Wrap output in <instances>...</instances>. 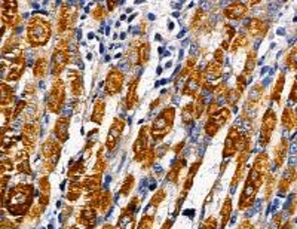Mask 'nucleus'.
Here are the masks:
<instances>
[{"label": "nucleus", "mask_w": 297, "mask_h": 229, "mask_svg": "<svg viewBox=\"0 0 297 229\" xmlns=\"http://www.w3.org/2000/svg\"><path fill=\"white\" fill-rule=\"evenodd\" d=\"M112 207H113V195H112V192L110 190H101L95 210L100 211V214L106 216L112 210Z\"/></svg>", "instance_id": "27"}, {"label": "nucleus", "mask_w": 297, "mask_h": 229, "mask_svg": "<svg viewBox=\"0 0 297 229\" xmlns=\"http://www.w3.org/2000/svg\"><path fill=\"white\" fill-rule=\"evenodd\" d=\"M85 161L82 159V161H78V162H75L72 167H70V170H69V177L72 179V180H75V182H79L84 176H85Z\"/></svg>", "instance_id": "44"}, {"label": "nucleus", "mask_w": 297, "mask_h": 229, "mask_svg": "<svg viewBox=\"0 0 297 229\" xmlns=\"http://www.w3.org/2000/svg\"><path fill=\"white\" fill-rule=\"evenodd\" d=\"M276 124H278L276 112L270 107L266 109V112L261 116V124H260V130H258V146L260 147H266L270 143V138L276 130Z\"/></svg>", "instance_id": "9"}, {"label": "nucleus", "mask_w": 297, "mask_h": 229, "mask_svg": "<svg viewBox=\"0 0 297 229\" xmlns=\"http://www.w3.org/2000/svg\"><path fill=\"white\" fill-rule=\"evenodd\" d=\"M66 103V84L61 78H54L46 94V109L51 113H60Z\"/></svg>", "instance_id": "6"}, {"label": "nucleus", "mask_w": 297, "mask_h": 229, "mask_svg": "<svg viewBox=\"0 0 297 229\" xmlns=\"http://www.w3.org/2000/svg\"><path fill=\"white\" fill-rule=\"evenodd\" d=\"M245 35L248 38H253V39H264V36L267 35L269 32V26L264 20H261L260 17H251L247 20L245 26Z\"/></svg>", "instance_id": "15"}, {"label": "nucleus", "mask_w": 297, "mask_h": 229, "mask_svg": "<svg viewBox=\"0 0 297 229\" xmlns=\"http://www.w3.org/2000/svg\"><path fill=\"white\" fill-rule=\"evenodd\" d=\"M285 73L284 72H279L276 81L273 82V87H272V91H270V100L276 104H281V100H282V92H284V87H285Z\"/></svg>", "instance_id": "28"}, {"label": "nucleus", "mask_w": 297, "mask_h": 229, "mask_svg": "<svg viewBox=\"0 0 297 229\" xmlns=\"http://www.w3.org/2000/svg\"><path fill=\"white\" fill-rule=\"evenodd\" d=\"M149 147H150V128H149V125H143L138 131V136L135 138L134 144H132L134 161L141 162V158Z\"/></svg>", "instance_id": "14"}, {"label": "nucleus", "mask_w": 297, "mask_h": 229, "mask_svg": "<svg viewBox=\"0 0 297 229\" xmlns=\"http://www.w3.org/2000/svg\"><path fill=\"white\" fill-rule=\"evenodd\" d=\"M101 180H103L101 174H91V176H86L84 180H81L84 196L101 190Z\"/></svg>", "instance_id": "26"}, {"label": "nucleus", "mask_w": 297, "mask_h": 229, "mask_svg": "<svg viewBox=\"0 0 297 229\" xmlns=\"http://www.w3.org/2000/svg\"><path fill=\"white\" fill-rule=\"evenodd\" d=\"M281 124H282V127H284L288 133L294 131V128H296L297 125V118L296 112H294L293 107H290V106H285V107H284L282 115H281Z\"/></svg>", "instance_id": "29"}, {"label": "nucleus", "mask_w": 297, "mask_h": 229, "mask_svg": "<svg viewBox=\"0 0 297 229\" xmlns=\"http://www.w3.org/2000/svg\"><path fill=\"white\" fill-rule=\"evenodd\" d=\"M97 225V210L91 205L85 204L79 213L76 214V228L78 229H94Z\"/></svg>", "instance_id": "18"}, {"label": "nucleus", "mask_w": 297, "mask_h": 229, "mask_svg": "<svg viewBox=\"0 0 297 229\" xmlns=\"http://www.w3.org/2000/svg\"><path fill=\"white\" fill-rule=\"evenodd\" d=\"M180 116H181V122H183L184 125H192V124H193L195 115H193V103H192V101H189V103H186V104L183 106Z\"/></svg>", "instance_id": "46"}, {"label": "nucleus", "mask_w": 297, "mask_h": 229, "mask_svg": "<svg viewBox=\"0 0 297 229\" xmlns=\"http://www.w3.org/2000/svg\"><path fill=\"white\" fill-rule=\"evenodd\" d=\"M232 210H233L232 198H230V196H227V198L224 199V202H223L221 210H220V219H218V220H220V225H218V228L220 229L226 228V225H227V223H229V220H230Z\"/></svg>", "instance_id": "35"}, {"label": "nucleus", "mask_w": 297, "mask_h": 229, "mask_svg": "<svg viewBox=\"0 0 297 229\" xmlns=\"http://www.w3.org/2000/svg\"><path fill=\"white\" fill-rule=\"evenodd\" d=\"M288 149H290V141L287 137H281L279 141L273 146L272 155H273V164L276 168H281L287 159L288 155Z\"/></svg>", "instance_id": "21"}, {"label": "nucleus", "mask_w": 297, "mask_h": 229, "mask_svg": "<svg viewBox=\"0 0 297 229\" xmlns=\"http://www.w3.org/2000/svg\"><path fill=\"white\" fill-rule=\"evenodd\" d=\"M193 115H195V121H199L202 118V115L205 113V107H207V100L204 92L201 91L195 98H193Z\"/></svg>", "instance_id": "37"}, {"label": "nucleus", "mask_w": 297, "mask_h": 229, "mask_svg": "<svg viewBox=\"0 0 297 229\" xmlns=\"http://www.w3.org/2000/svg\"><path fill=\"white\" fill-rule=\"evenodd\" d=\"M106 100L104 98H97L92 107V113H91V122H94L95 125H101L104 115H106Z\"/></svg>", "instance_id": "30"}, {"label": "nucleus", "mask_w": 297, "mask_h": 229, "mask_svg": "<svg viewBox=\"0 0 297 229\" xmlns=\"http://www.w3.org/2000/svg\"><path fill=\"white\" fill-rule=\"evenodd\" d=\"M255 66H257V51H255V49H250L248 54H247V58H245L244 69H242L241 75L250 81V78H251V75H253V72H254Z\"/></svg>", "instance_id": "32"}, {"label": "nucleus", "mask_w": 297, "mask_h": 229, "mask_svg": "<svg viewBox=\"0 0 297 229\" xmlns=\"http://www.w3.org/2000/svg\"><path fill=\"white\" fill-rule=\"evenodd\" d=\"M251 168H253L254 171H257L261 177H264L267 173H270V171H269V170H270V158H269V153L264 152V150L258 152V153L255 155Z\"/></svg>", "instance_id": "25"}, {"label": "nucleus", "mask_w": 297, "mask_h": 229, "mask_svg": "<svg viewBox=\"0 0 297 229\" xmlns=\"http://www.w3.org/2000/svg\"><path fill=\"white\" fill-rule=\"evenodd\" d=\"M33 195H35V186L33 184L21 183L11 187L6 195V208L9 214L12 216H24L33 202Z\"/></svg>", "instance_id": "1"}, {"label": "nucleus", "mask_w": 297, "mask_h": 229, "mask_svg": "<svg viewBox=\"0 0 297 229\" xmlns=\"http://www.w3.org/2000/svg\"><path fill=\"white\" fill-rule=\"evenodd\" d=\"M165 198H167V189H165V187H159V189L155 192V195L152 196V199H150V202H149V205H147V211L156 213L158 207L164 202Z\"/></svg>", "instance_id": "41"}, {"label": "nucleus", "mask_w": 297, "mask_h": 229, "mask_svg": "<svg viewBox=\"0 0 297 229\" xmlns=\"http://www.w3.org/2000/svg\"><path fill=\"white\" fill-rule=\"evenodd\" d=\"M174 121H175V107L172 106H165L158 116L153 119L152 125H149L150 128V138L155 143L162 141L171 133V130L174 128Z\"/></svg>", "instance_id": "3"}, {"label": "nucleus", "mask_w": 297, "mask_h": 229, "mask_svg": "<svg viewBox=\"0 0 297 229\" xmlns=\"http://www.w3.org/2000/svg\"><path fill=\"white\" fill-rule=\"evenodd\" d=\"M5 32H6V24H5V21H3V18L0 17V39L3 38V35H5Z\"/></svg>", "instance_id": "61"}, {"label": "nucleus", "mask_w": 297, "mask_h": 229, "mask_svg": "<svg viewBox=\"0 0 297 229\" xmlns=\"http://www.w3.org/2000/svg\"><path fill=\"white\" fill-rule=\"evenodd\" d=\"M104 152H106L104 147L98 149V152H97V161H95V164H94V167H92V174H101V176H103L104 171L107 170L109 162H107V159L103 156Z\"/></svg>", "instance_id": "43"}, {"label": "nucleus", "mask_w": 297, "mask_h": 229, "mask_svg": "<svg viewBox=\"0 0 297 229\" xmlns=\"http://www.w3.org/2000/svg\"><path fill=\"white\" fill-rule=\"evenodd\" d=\"M201 164H202V159H199V161H196V162H193V164H190V168H189V173H187V176H186V180H184V183H183V192H189L190 189H192V186H193V180H195V176L198 174V170H199V167H201Z\"/></svg>", "instance_id": "40"}, {"label": "nucleus", "mask_w": 297, "mask_h": 229, "mask_svg": "<svg viewBox=\"0 0 297 229\" xmlns=\"http://www.w3.org/2000/svg\"><path fill=\"white\" fill-rule=\"evenodd\" d=\"M264 100V88L261 84H254L251 87V90L247 95V100L244 103V109H242V116L244 118H250V115L254 116L258 112V109L261 107Z\"/></svg>", "instance_id": "11"}, {"label": "nucleus", "mask_w": 297, "mask_h": 229, "mask_svg": "<svg viewBox=\"0 0 297 229\" xmlns=\"http://www.w3.org/2000/svg\"><path fill=\"white\" fill-rule=\"evenodd\" d=\"M186 159L184 158H180V159H177L172 165H171L170 171L167 173V180L172 184H177L178 183V177H180V174H181V170L186 167Z\"/></svg>", "instance_id": "34"}, {"label": "nucleus", "mask_w": 297, "mask_h": 229, "mask_svg": "<svg viewBox=\"0 0 297 229\" xmlns=\"http://www.w3.org/2000/svg\"><path fill=\"white\" fill-rule=\"evenodd\" d=\"M39 133H41V127L39 124H26L23 127V133H21V140H23V144H24V150L27 153H32L35 152V147H36V143H38V138H39Z\"/></svg>", "instance_id": "17"}, {"label": "nucleus", "mask_w": 297, "mask_h": 229, "mask_svg": "<svg viewBox=\"0 0 297 229\" xmlns=\"http://www.w3.org/2000/svg\"><path fill=\"white\" fill-rule=\"evenodd\" d=\"M26 38L29 45L33 48H41L45 46L52 38V24L49 20L35 15L30 18L29 24H27V32H26Z\"/></svg>", "instance_id": "2"}, {"label": "nucleus", "mask_w": 297, "mask_h": 229, "mask_svg": "<svg viewBox=\"0 0 297 229\" xmlns=\"http://www.w3.org/2000/svg\"><path fill=\"white\" fill-rule=\"evenodd\" d=\"M137 57H138V66H146L150 60V44L147 41H141L135 45Z\"/></svg>", "instance_id": "36"}, {"label": "nucleus", "mask_w": 297, "mask_h": 229, "mask_svg": "<svg viewBox=\"0 0 297 229\" xmlns=\"http://www.w3.org/2000/svg\"><path fill=\"white\" fill-rule=\"evenodd\" d=\"M69 128H70V118L69 116H64V118H58L55 121V125H54V138H57L61 144L66 143L70 134H69Z\"/></svg>", "instance_id": "23"}, {"label": "nucleus", "mask_w": 297, "mask_h": 229, "mask_svg": "<svg viewBox=\"0 0 297 229\" xmlns=\"http://www.w3.org/2000/svg\"><path fill=\"white\" fill-rule=\"evenodd\" d=\"M224 51L221 49V48H217L215 51H214V61H217V63H220V64H224Z\"/></svg>", "instance_id": "55"}, {"label": "nucleus", "mask_w": 297, "mask_h": 229, "mask_svg": "<svg viewBox=\"0 0 297 229\" xmlns=\"http://www.w3.org/2000/svg\"><path fill=\"white\" fill-rule=\"evenodd\" d=\"M250 141H253L251 136H247V134L241 133L236 125H232L229 128L226 140H224V147H223V153H221L223 158L229 159V158L236 156V153L241 152Z\"/></svg>", "instance_id": "5"}, {"label": "nucleus", "mask_w": 297, "mask_h": 229, "mask_svg": "<svg viewBox=\"0 0 297 229\" xmlns=\"http://www.w3.org/2000/svg\"><path fill=\"white\" fill-rule=\"evenodd\" d=\"M201 87H202V70H201V67H195V70L186 79L181 94L186 97L195 98L201 92Z\"/></svg>", "instance_id": "16"}, {"label": "nucleus", "mask_w": 297, "mask_h": 229, "mask_svg": "<svg viewBox=\"0 0 297 229\" xmlns=\"http://www.w3.org/2000/svg\"><path fill=\"white\" fill-rule=\"evenodd\" d=\"M153 225H155V213L146 211L143 217L140 219V222L137 223L135 229H152Z\"/></svg>", "instance_id": "51"}, {"label": "nucleus", "mask_w": 297, "mask_h": 229, "mask_svg": "<svg viewBox=\"0 0 297 229\" xmlns=\"http://www.w3.org/2000/svg\"><path fill=\"white\" fill-rule=\"evenodd\" d=\"M125 85V75L122 70H119L116 66L110 67V70L107 72L106 81H104V92L109 97H115L118 94H121Z\"/></svg>", "instance_id": "12"}, {"label": "nucleus", "mask_w": 297, "mask_h": 229, "mask_svg": "<svg viewBox=\"0 0 297 229\" xmlns=\"http://www.w3.org/2000/svg\"><path fill=\"white\" fill-rule=\"evenodd\" d=\"M204 15H205V12H204L202 8H198V9L195 11L193 17H192V20H190V29H192L193 32H196V30H199V29L204 27V20H205Z\"/></svg>", "instance_id": "48"}, {"label": "nucleus", "mask_w": 297, "mask_h": 229, "mask_svg": "<svg viewBox=\"0 0 297 229\" xmlns=\"http://www.w3.org/2000/svg\"><path fill=\"white\" fill-rule=\"evenodd\" d=\"M220 109H221L220 101H218L217 98H214V97H212V100L210 101V103H207V107H205V115H207V118H210V116H212V115H215Z\"/></svg>", "instance_id": "54"}, {"label": "nucleus", "mask_w": 297, "mask_h": 229, "mask_svg": "<svg viewBox=\"0 0 297 229\" xmlns=\"http://www.w3.org/2000/svg\"><path fill=\"white\" fill-rule=\"evenodd\" d=\"M296 179H297L296 168L291 165V167H288V168L285 170L284 176H282V177H281V180L276 183V186H278V195H279V196H285V195L288 193L290 187L294 184Z\"/></svg>", "instance_id": "22"}, {"label": "nucleus", "mask_w": 297, "mask_h": 229, "mask_svg": "<svg viewBox=\"0 0 297 229\" xmlns=\"http://www.w3.org/2000/svg\"><path fill=\"white\" fill-rule=\"evenodd\" d=\"M39 190H41L39 205H42L43 208H46L48 204H49V199H51V184H49V179L46 176L41 177V180H39Z\"/></svg>", "instance_id": "33"}, {"label": "nucleus", "mask_w": 297, "mask_h": 229, "mask_svg": "<svg viewBox=\"0 0 297 229\" xmlns=\"http://www.w3.org/2000/svg\"><path fill=\"white\" fill-rule=\"evenodd\" d=\"M82 195H84V190H82V184L81 182H75V180H72L70 183H69V187H67V199L70 201V202H76V201H79L81 198H82Z\"/></svg>", "instance_id": "42"}, {"label": "nucleus", "mask_w": 297, "mask_h": 229, "mask_svg": "<svg viewBox=\"0 0 297 229\" xmlns=\"http://www.w3.org/2000/svg\"><path fill=\"white\" fill-rule=\"evenodd\" d=\"M107 8H106V5H101V3H97L95 6H94V9H92V12H91V17L95 20V21H103L106 17H107Z\"/></svg>", "instance_id": "53"}, {"label": "nucleus", "mask_w": 297, "mask_h": 229, "mask_svg": "<svg viewBox=\"0 0 297 229\" xmlns=\"http://www.w3.org/2000/svg\"><path fill=\"white\" fill-rule=\"evenodd\" d=\"M247 173H248V165H236V170L233 173V177L230 180V189H235L238 184L242 182V179L247 177Z\"/></svg>", "instance_id": "47"}, {"label": "nucleus", "mask_w": 297, "mask_h": 229, "mask_svg": "<svg viewBox=\"0 0 297 229\" xmlns=\"http://www.w3.org/2000/svg\"><path fill=\"white\" fill-rule=\"evenodd\" d=\"M202 229H217V219L212 216L205 219V222L202 223Z\"/></svg>", "instance_id": "56"}, {"label": "nucleus", "mask_w": 297, "mask_h": 229, "mask_svg": "<svg viewBox=\"0 0 297 229\" xmlns=\"http://www.w3.org/2000/svg\"><path fill=\"white\" fill-rule=\"evenodd\" d=\"M118 6V2H112V0H109L107 3H106V8H107V12H112L115 8Z\"/></svg>", "instance_id": "59"}, {"label": "nucleus", "mask_w": 297, "mask_h": 229, "mask_svg": "<svg viewBox=\"0 0 297 229\" xmlns=\"http://www.w3.org/2000/svg\"><path fill=\"white\" fill-rule=\"evenodd\" d=\"M125 119L124 118H115L110 128H109V133H107V137H106V144H104V149L112 152L116 149V146L119 144V140L124 134V130H125Z\"/></svg>", "instance_id": "13"}, {"label": "nucleus", "mask_w": 297, "mask_h": 229, "mask_svg": "<svg viewBox=\"0 0 297 229\" xmlns=\"http://www.w3.org/2000/svg\"><path fill=\"white\" fill-rule=\"evenodd\" d=\"M138 84H140V76L132 78L128 82V90L125 98L122 100V107L127 112H132L138 104H140V97H138Z\"/></svg>", "instance_id": "19"}, {"label": "nucleus", "mask_w": 297, "mask_h": 229, "mask_svg": "<svg viewBox=\"0 0 297 229\" xmlns=\"http://www.w3.org/2000/svg\"><path fill=\"white\" fill-rule=\"evenodd\" d=\"M250 45V38L244 33V32H241V33H236V36L233 38V41H232V44L229 46V52H232V54H236L239 49H244V48H248Z\"/></svg>", "instance_id": "38"}, {"label": "nucleus", "mask_w": 297, "mask_h": 229, "mask_svg": "<svg viewBox=\"0 0 297 229\" xmlns=\"http://www.w3.org/2000/svg\"><path fill=\"white\" fill-rule=\"evenodd\" d=\"M134 186H135V177L132 176V174H128L127 177L124 179V182L121 184V187H119V195L121 196H124V198H127L131 195V192H132V189H134Z\"/></svg>", "instance_id": "49"}, {"label": "nucleus", "mask_w": 297, "mask_h": 229, "mask_svg": "<svg viewBox=\"0 0 297 229\" xmlns=\"http://www.w3.org/2000/svg\"><path fill=\"white\" fill-rule=\"evenodd\" d=\"M42 155L45 159V173H52L61 156V143L54 137H48L42 143Z\"/></svg>", "instance_id": "8"}, {"label": "nucleus", "mask_w": 297, "mask_h": 229, "mask_svg": "<svg viewBox=\"0 0 297 229\" xmlns=\"http://www.w3.org/2000/svg\"><path fill=\"white\" fill-rule=\"evenodd\" d=\"M248 11H250V8L245 3L232 2L223 9V15L229 21H239V20H244L248 15Z\"/></svg>", "instance_id": "20"}, {"label": "nucleus", "mask_w": 297, "mask_h": 229, "mask_svg": "<svg viewBox=\"0 0 297 229\" xmlns=\"http://www.w3.org/2000/svg\"><path fill=\"white\" fill-rule=\"evenodd\" d=\"M78 17H79V8L76 5H69V3H63L57 17V30L58 33L63 36L69 32H72L78 23Z\"/></svg>", "instance_id": "7"}, {"label": "nucleus", "mask_w": 297, "mask_h": 229, "mask_svg": "<svg viewBox=\"0 0 297 229\" xmlns=\"http://www.w3.org/2000/svg\"><path fill=\"white\" fill-rule=\"evenodd\" d=\"M14 101V88L8 84H0V107H6Z\"/></svg>", "instance_id": "45"}, {"label": "nucleus", "mask_w": 297, "mask_h": 229, "mask_svg": "<svg viewBox=\"0 0 297 229\" xmlns=\"http://www.w3.org/2000/svg\"><path fill=\"white\" fill-rule=\"evenodd\" d=\"M184 143H186V140H183V141L177 143V144L174 146V149H172V150H174L175 153H180V152L183 150V146H184Z\"/></svg>", "instance_id": "60"}, {"label": "nucleus", "mask_w": 297, "mask_h": 229, "mask_svg": "<svg viewBox=\"0 0 297 229\" xmlns=\"http://www.w3.org/2000/svg\"><path fill=\"white\" fill-rule=\"evenodd\" d=\"M288 100H290V107H291L296 103V82H293V85H291V91H290Z\"/></svg>", "instance_id": "57"}, {"label": "nucleus", "mask_w": 297, "mask_h": 229, "mask_svg": "<svg viewBox=\"0 0 297 229\" xmlns=\"http://www.w3.org/2000/svg\"><path fill=\"white\" fill-rule=\"evenodd\" d=\"M294 205H296V196L293 195V196L290 198V201H288V207H290V208H288V214H290V216L294 214Z\"/></svg>", "instance_id": "58"}, {"label": "nucleus", "mask_w": 297, "mask_h": 229, "mask_svg": "<svg viewBox=\"0 0 297 229\" xmlns=\"http://www.w3.org/2000/svg\"><path fill=\"white\" fill-rule=\"evenodd\" d=\"M69 85H70V91L73 97H81L85 90V82H84V76L79 70H69Z\"/></svg>", "instance_id": "24"}, {"label": "nucleus", "mask_w": 297, "mask_h": 229, "mask_svg": "<svg viewBox=\"0 0 297 229\" xmlns=\"http://www.w3.org/2000/svg\"><path fill=\"white\" fill-rule=\"evenodd\" d=\"M230 118H232V110L226 106L221 107L215 115L207 118V122L204 124V133L208 137H215L218 131L230 121Z\"/></svg>", "instance_id": "10"}, {"label": "nucleus", "mask_w": 297, "mask_h": 229, "mask_svg": "<svg viewBox=\"0 0 297 229\" xmlns=\"http://www.w3.org/2000/svg\"><path fill=\"white\" fill-rule=\"evenodd\" d=\"M49 72H51V63H49L48 57H45V55L39 57L35 61V66H33V75H35V78L42 79Z\"/></svg>", "instance_id": "31"}, {"label": "nucleus", "mask_w": 297, "mask_h": 229, "mask_svg": "<svg viewBox=\"0 0 297 229\" xmlns=\"http://www.w3.org/2000/svg\"><path fill=\"white\" fill-rule=\"evenodd\" d=\"M172 223H174V220H172V219H170V220H167V222H165V223L162 225V228H161V229H171Z\"/></svg>", "instance_id": "62"}, {"label": "nucleus", "mask_w": 297, "mask_h": 229, "mask_svg": "<svg viewBox=\"0 0 297 229\" xmlns=\"http://www.w3.org/2000/svg\"><path fill=\"white\" fill-rule=\"evenodd\" d=\"M296 58H297V48L294 45L291 46L285 52V64L291 72H296Z\"/></svg>", "instance_id": "52"}, {"label": "nucleus", "mask_w": 297, "mask_h": 229, "mask_svg": "<svg viewBox=\"0 0 297 229\" xmlns=\"http://www.w3.org/2000/svg\"><path fill=\"white\" fill-rule=\"evenodd\" d=\"M264 189V201H269L273 196V190L276 187V176L273 173H267L263 179V186Z\"/></svg>", "instance_id": "39"}, {"label": "nucleus", "mask_w": 297, "mask_h": 229, "mask_svg": "<svg viewBox=\"0 0 297 229\" xmlns=\"http://www.w3.org/2000/svg\"><path fill=\"white\" fill-rule=\"evenodd\" d=\"M242 98V95L239 94V92L236 91L235 88H229L227 90V92H226V95H224V100H226V107H236L238 106V103H239V100Z\"/></svg>", "instance_id": "50"}, {"label": "nucleus", "mask_w": 297, "mask_h": 229, "mask_svg": "<svg viewBox=\"0 0 297 229\" xmlns=\"http://www.w3.org/2000/svg\"><path fill=\"white\" fill-rule=\"evenodd\" d=\"M263 179L264 177H261L257 171L250 168V171L247 173V177H245V183L242 187L241 196H239V202H238V208L241 211H245L250 207H253L257 193L263 186Z\"/></svg>", "instance_id": "4"}]
</instances>
